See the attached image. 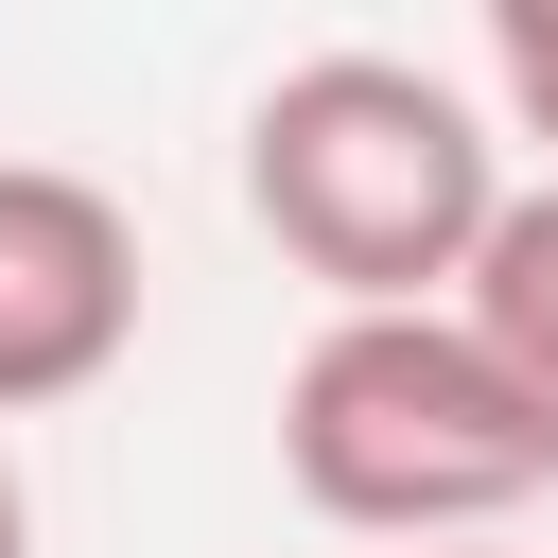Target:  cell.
I'll list each match as a JSON object with an SVG mask.
<instances>
[{"label": "cell", "instance_id": "1", "mask_svg": "<svg viewBox=\"0 0 558 558\" xmlns=\"http://www.w3.org/2000/svg\"><path fill=\"white\" fill-rule=\"evenodd\" d=\"M244 227L331 314H453L506 227V122L418 52H296L244 105Z\"/></svg>", "mask_w": 558, "mask_h": 558}, {"label": "cell", "instance_id": "2", "mask_svg": "<svg viewBox=\"0 0 558 558\" xmlns=\"http://www.w3.org/2000/svg\"><path fill=\"white\" fill-rule=\"evenodd\" d=\"M279 471H296L314 523L453 558V541H506L558 488V418L506 384V349L471 314H331L279 384Z\"/></svg>", "mask_w": 558, "mask_h": 558}, {"label": "cell", "instance_id": "3", "mask_svg": "<svg viewBox=\"0 0 558 558\" xmlns=\"http://www.w3.org/2000/svg\"><path fill=\"white\" fill-rule=\"evenodd\" d=\"M140 349V227L70 157H0V418L87 401Z\"/></svg>", "mask_w": 558, "mask_h": 558}, {"label": "cell", "instance_id": "4", "mask_svg": "<svg viewBox=\"0 0 558 558\" xmlns=\"http://www.w3.org/2000/svg\"><path fill=\"white\" fill-rule=\"evenodd\" d=\"M453 314H471V331L506 349V384H523V401L558 418V174H541V192H506V227L471 244Z\"/></svg>", "mask_w": 558, "mask_h": 558}, {"label": "cell", "instance_id": "5", "mask_svg": "<svg viewBox=\"0 0 558 558\" xmlns=\"http://www.w3.org/2000/svg\"><path fill=\"white\" fill-rule=\"evenodd\" d=\"M488 105H506V140L558 157V0H506L488 17Z\"/></svg>", "mask_w": 558, "mask_h": 558}, {"label": "cell", "instance_id": "6", "mask_svg": "<svg viewBox=\"0 0 558 558\" xmlns=\"http://www.w3.org/2000/svg\"><path fill=\"white\" fill-rule=\"evenodd\" d=\"M0 558H35V488H17V453H0Z\"/></svg>", "mask_w": 558, "mask_h": 558}, {"label": "cell", "instance_id": "7", "mask_svg": "<svg viewBox=\"0 0 558 558\" xmlns=\"http://www.w3.org/2000/svg\"><path fill=\"white\" fill-rule=\"evenodd\" d=\"M453 558H506V541H453Z\"/></svg>", "mask_w": 558, "mask_h": 558}]
</instances>
